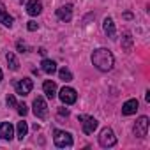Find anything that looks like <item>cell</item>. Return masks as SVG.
Returning <instances> with one entry per match:
<instances>
[{"instance_id":"obj_18","label":"cell","mask_w":150,"mask_h":150,"mask_svg":"<svg viewBox=\"0 0 150 150\" xmlns=\"http://www.w3.org/2000/svg\"><path fill=\"white\" fill-rule=\"evenodd\" d=\"M122 48L129 53V51H132V37H131V34L127 32V34H124V37H122Z\"/></svg>"},{"instance_id":"obj_20","label":"cell","mask_w":150,"mask_h":150,"mask_svg":"<svg viewBox=\"0 0 150 150\" xmlns=\"http://www.w3.org/2000/svg\"><path fill=\"white\" fill-rule=\"evenodd\" d=\"M27 132H28V125H27V122H18V138L20 139H23L25 136H27Z\"/></svg>"},{"instance_id":"obj_8","label":"cell","mask_w":150,"mask_h":150,"mask_svg":"<svg viewBox=\"0 0 150 150\" xmlns=\"http://www.w3.org/2000/svg\"><path fill=\"white\" fill-rule=\"evenodd\" d=\"M80 120H83V132L85 134H92L99 125V122L94 117H80Z\"/></svg>"},{"instance_id":"obj_24","label":"cell","mask_w":150,"mask_h":150,"mask_svg":"<svg viewBox=\"0 0 150 150\" xmlns=\"http://www.w3.org/2000/svg\"><path fill=\"white\" fill-rule=\"evenodd\" d=\"M7 106H16V99H14V96H7Z\"/></svg>"},{"instance_id":"obj_21","label":"cell","mask_w":150,"mask_h":150,"mask_svg":"<svg viewBox=\"0 0 150 150\" xmlns=\"http://www.w3.org/2000/svg\"><path fill=\"white\" fill-rule=\"evenodd\" d=\"M18 113H20L21 117H25V115L28 113V108H27V104H25V103H21V104H18Z\"/></svg>"},{"instance_id":"obj_14","label":"cell","mask_w":150,"mask_h":150,"mask_svg":"<svg viewBox=\"0 0 150 150\" xmlns=\"http://www.w3.org/2000/svg\"><path fill=\"white\" fill-rule=\"evenodd\" d=\"M0 23L6 25V27H13V23H14L13 16H9V13L6 11V6L2 2H0Z\"/></svg>"},{"instance_id":"obj_12","label":"cell","mask_w":150,"mask_h":150,"mask_svg":"<svg viewBox=\"0 0 150 150\" xmlns=\"http://www.w3.org/2000/svg\"><path fill=\"white\" fill-rule=\"evenodd\" d=\"M41 11H42L41 0H30V2L27 4V13H28L30 16H37V14H41Z\"/></svg>"},{"instance_id":"obj_26","label":"cell","mask_w":150,"mask_h":150,"mask_svg":"<svg viewBox=\"0 0 150 150\" xmlns=\"http://www.w3.org/2000/svg\"><path fill=\"white\" fill-rule=\"evenodd\" d=\"M124 18H125V20H131V18H132V14H131V13H125V14H124Z\"/></svg>"},{"instance_id":"obj_11","label":"cell","mask_w":150,"mask_h":150,"mask_svg":"<svg viewBox=\"0 0 150 150\" xmlns=\"http://www.w3.org/2000/svg\"><path fill=\"white\" fill-rule=\"evenodd\" d=\"M14 136V129L9 122L0 124V139H11Z\"/></svg>"},{"instance_id":"obj_7","label":"cell","mask_w":150,"mask_h":150,"mask_svg":"<svg viewBox=\"0 0 150 150\" xmlns=\"http://www.w3.org/2000/svg\"><path fill=\"white\" fill-rule=\"evenodd\" d=\"M58 97H60V101L64 104H74V103H76V99H78V94H76V90L71 88V87H64L60 90Z\"/></svg>"},{"instance_id":"obj_28","label":"cell","mask_w":150,"mask_h":150,"mask_svg":"<svg viewBox=\"0 0 150 150\" xmlns=\"http://www.w3.org/2000/svg\"><path fill=\"white\" fill-rule=\"evenodd\" d=\"M20 2H23V0H20Z\"/></svg>"},{"instance_id":"obj_5","label":"cell","mask_w":150,"mask_h":150,"mask_svg":"<svg viewBox=\"0 0 150 150\" xmlns=\"http://www.w3.org/2000/svg\"><path fill=\"white\" fill-rule=\"evenodd\" d=\"M148 124H150V120H148V117H139L138 120H136V124H134V136H138V138H145L146 136V132H148Z\"/></svg>"},{"instance_id":"obj_27","label":"cell","mask_w":150,"mask_h":150,"mask_svg":"<svg viewBox=\"0 0 150 150\" xmlns=\"http://www.w3.org/2000/svg\"><path fill=\"white\" fill-rule=\"evenodd\" d=\"M4 80V74H2V69H0V81Z\"/></svg>"},{"instance_id":"obj_2","label":"cell","mask_w":150,"mask_h":150,"mask_svg":"<svg viewBox=\"0 0 150 150\" xmlns=\"http://www.w3.org/2000/svg\"><path fill=\"white\" fill-rule=\"evenodd\" d=\"M115 143H117L115 132H113L110 127H104V129L101 131V134H99V145L104 146V148H108V146H113Z\"/></svg>"},{"instance_id":"obj_9","label":"cell","mask_w":150,"mask_h":150,"mask_svg":"<svg viewBox=\"0 0 150 150\" xmlns=\"http://www.w3.org/2000/svg\"><path fill=\"white\" fill-rule=\"evenodd\" d=\"M57 18L60 21H71V18H72V6L67 4V6H62L60 9H57Z\"/></svg>"},{"instance_id":"obj_25","label":"cell","mask_w":150,"mask_h":150,"mask_svg":"<svg viewBox=\"0 0 150 150\" xmlns=\"http://www.w3.org/2000/svg\"><path fill=\"white\" fill-rule=\"evenodd\" d=\"M58 113H60L62 117H64V115L67 117V115H69V110H64V108H60V110H58Z\"/></svg>"},{"instance_id":"obj_23","label":"cell","mask_w":150,"mask_h":150,"mask_svg":"<svg viewBox=\"0 0 150 150\" xmlns=\"http://www.w3.org/2000/svg\"><path fill=\"white\" fill-rule=\"evenodd\" d=\"M16 48H18V51H20V53H25V51L28 50V48H27V44H25V42H21V41L16 44Z\"/></svg>"},{"instance_id":"obj_1","label":"cell","mask_w":150,"mask_h":150,"mask_svg":"<svg viewBox=\"0 0 150 150\" xmlns=\"http://www.w3.org/2000/svg\"><path fill=\"white\" fill-rule=\"evenodd\" d=\"M92 64L99 69V71H111L113 69V64H115V58H113V53L106 48H97L94 53H92Z\"/></svg>"},{"instance_id":"obj_4","label":"cell","mask_w":150,"mask_h":150,"mask_svg":"<svg viewBox=\"0 0 150 150\" xmlns=\"http://www.w3.org/2000/svg\"><path fill=\"white\" fill-rule=\"evenodd\" d=\"M34 115L41 120H44L48 117V104L42 97H35L34 99Z\"/></svg>"},{"instance_id":"obj_19","label":"cell","mask_w":150,"mask_h":150,"mask_svg":"<svg viewBox=\"0 0 150 150\" xmlns=\"http://www.w3.org/2000/svg\"><path fill=\"white\" fill-rule=\"evenodd\" d=\"M58 76H60V80L62 81H72V74H71V71L67 69V67H62L60 71H58Z\"/></svg>"},{"instance_id":"obj_17","label":"cell","mask_w":150,"mask_h":150,"mask_svg":"<svg viewBox=\"0 0 150 150\" xmlns=\"http://www.w3.org/2000/svg\"><path fill=\"white\" fill-rule=\"evenodd\" d=\"M6 60H7V64H9V69L11 71H18V67H20V64H18V58H16V55L14 53H7L6 55Z\"/></svg>"},{"instance_id":"obj_15","label":"cell","mask_w":150,"mask_h":150,"mask_svg":"<svg viewBox=\"0 0 150 150\" xmlns=\"http://www.w3.org/2000/svg\"><path fill=\"white\" fill-rule=\"evenodd\" d=\"M42 90H44V94H46V97H48V99H53V97L57 96V85H55L51 80L44 81V85H42Z\"/></svg>"},{"instance_id":"obj_10","label":"cell","mask_w":150,"mask_h":150,"mask_svg":"<svg viewBox=\"0 0 150 150\" xmlns=\"http://www.w3.org/2000/svg\"><path fill=\"white\" fill-rule=\"evenodd\" d=\"M136 110H138V101H136V99H129V101H125L124 106H122V115H125V117L134 115Z\"/></svg>"},{"instance_id":"obj_13","label":"cell","mask_w":150,"mask_h":150,"mask_svg":"<svg viewBox=\"0 0 150 150\" xmlns=\"http://www.w3.org/2000/svg\"><path fill=\"white\" fill-rule=\"evenodd\" d=\"M103 28H104V32H106V35H108L110 39H117V30H115V23H113L111 18H106V20H104Z\"/></svg>"},{"instance_id":"obj_22","label":"cell","mask_w":150,"mask_h":150,"mask_svg":"<svg viewBox=\"0 0 150 150\" xmlns=\"http://www.w3.org/2000/svg\"><path fill=\"white\" fill-rule=\"evenodd\" d=\"M27 28H28V30H30V32H35V30H37V28H39V23H37V21H34V20H32V21H28V23H27Z\"/></svg>"},{"instance_id":"obj_16","label":"cell","mask_w":150,"mask_h":150,"mask_svg":"<svg viewBox=\"0 0 150 150\" xmlns=\"http://www.w3.org/2000/svg\"><path fill=\"white\" fill-rule=\"evenodd\" d=\"M41 69H42L46 74H53V72H57V64H55L53 60H50V58H44V60L41 62Z\"/></svg>"},{"instance_id":"obj_3","label":"cell","mask_w":150,"mask_h":150,"mask_svg":"<svg viewBox=\"0 0 150 150\" xmlns=\"http://www.w3.org/2000/svg\"><path fill=\"white\" fill-rule=\"evenodd\" d=\"M14 88H16V94H18V96L25 97V96H28V94L32 92V88H34V83H32V80H30V78H23V80L16 81Z\"/></svg>"},{"instance_id":"obj_6","label":"cell","mask_w":150,"mask_h":150,"mask_svg":"<svg viewBox=\"0 0 150 150\" xmlns=\"http://www.w3.org/2000/svg\"><path fill=\"white\" fill-rule=\"evenodd\" d=\"M53 141L57 146L64 148V146H71L72 145V136L65 131H55V136H53Z\"/></svg>"}]
</instances>
